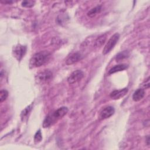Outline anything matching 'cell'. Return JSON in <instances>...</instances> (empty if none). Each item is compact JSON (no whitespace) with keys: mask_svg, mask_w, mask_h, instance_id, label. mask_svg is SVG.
<instances>
[{"mask_svg":"<svg viewBox=\"0 0 150 150\" xmlns=\"http://www.w3.org/2000/svg\"><path fill=\"white\" fill-rule=\"evenodd\" d=\"M69 109L66 107H61L53 111L52 113L49 114L45 118L43 122V128H48L54 124L57 120L64 117L67 112Z\"/></svg>","mask_w":150,"mask_h":150,"instance_id":"1","label":"cell"},{"mask_svg":"<svg viewBox=\"0 0 150 150\" xmlns=\"http://www.w3.org/2000/svg\"><path fill=\"white\" fill-rule=\"evenodd\" d=\"M50 54L47 51L37 52L33 55L30 60V66L32 67H38L45 64L49 59Z\"/></svg>","mask_w":150,"mask_h":150,"instance_id":"2","label":"cell"},{"mask_svg":"<svg viewBox=\"0 0 150 150\" xmlns=\"http://www.w3.org/2000/svg\"><path fill=\"white\" fill-rule=\"evenodd\" d=\"M120 38V35L118 33H114L109 39L108 42L106 43L103 50V54H106L108 53L115 46Z\"/></svg>","mask_w":150,"mask_h":150,"instance_id":"3","label":"cell"},{"mask_svg":"<svg viewBox=\"0 0 150 150\" xmlns=\"http://www.w3.org/2000/svg\"><path fill=\"white\" fill-rule=\"evenodd\" d=\"M84 77V73L81 70H76L71 73L67 78V82L70 84H73L79 81Z\"/></svg>","mask_w":150,"mask_h":150,"instance_id":"4","label":"cell"},{"mask_svg":"<svg viewBox=\"0 0 150 150\" xmlns=\"http://www.w3.org/2000/svg\"><path fill=\"white\" fill-rule=\"evenodd\" d=\"M26 52V47L25 46L19 45L16 46L14 49L13 53L15 57L18 59V60L20 61L22 57L24 56Z\"/></svg>","mask_w":150,"mask_h":150,"instance_id":"5","label":"cell"},{"mask_svg":"<svg viewBox=\"0 0 150 150\" xmlns=\"http://www.w3.org/2000/svg\"><path fill=\"white\" fill-rule=\"evenodd\" d=\"M115 112V110L112 106H107L103 108L100 112V118L101 120L107 119L111 117Z\"/></svg>","mask_w":150,"mask_h":150,"instance_id":"6","label":"cell"},{"mask_svg":"<svg viewBox=\"0 0 150 150\" xmlns=\"http://www.w3.org/2000/svg\"><path fill=\"white\" fill-rule=\"evenodd\" d=\"M83 58V56L81 53L79 52H76L71 54L66 60V64L67 65L73 64L80 60H81Z\"/></svg>","mask_w":150,"mask_h":150,"instance_id":"7","label":"cell"},{"mask_svg":"<svg viewBox=\"0 0 150 150\" xmlns=\"http://www.w3.org/2000/svg\"><path fill=\"white\" fill-rule=\"evenodd\" d=\"M128 92L127 88H124L121 90H115L110 93V97L113 100H118L123 97Z\"/></svg>","mask_w":150,"mask_h":150,"instance_id":"8","label":"cell"},{"mask_svg":"<svg viewBox=\"0 0 150 150\" xmlns=\"http://www.w3.org/2000/svg\"><path fill=\"white\" fill-rule=\"evenodd\" d=\"M52 77V73L49 70H45L38 74V78L42 81H47Z\"/></svg>","mask_w":150,"mask_h":150,"instance_id":"9","label":"cell"},{"mask_svg":"<svg viewBox=\"0 0 150 150\" xmlns=\"http://www.w3.org/2000/svg\"><path fill=\"white\" fill-rule=\"evenodd\" d=\"M145 91L142 88H138L135 91L132 95V100L134 101H140L145 96Z\"/></svg>","mask_w":150,"mask_h":150,"instance_id":"10","label":"cell"},{"mask_svg":"<svg viewBox=\"0 0 150 150\" xmlns=\"http://www.w3.org/2000/svg\"><path fill=\"white\" fill-rule=\"evenodd\" d=\"M127 67H128V65L125 64H120L115 65L110 69V70L108 71V74H114L115 73L118 72V71L124 70Z\"/></svg>","mask_w":150,"mask_h":150,"instance_id":"11","label":"cell"},{"mask_svg":"<svg viewBox=\"0 0 150 150\" xmlns=\"http://www.w3.org/2000/svg\"><path fill=\"white\" fill-rule=\"evenodd\" d=\"M106 39H107V34H103L100 35L96 40L94 43V46L97 47H101L105 42Z\"/></svg>","mask_w":150,"mask_h":150,"instance_id":"12","label":"cell"},{"mask_svg":"<svg viewBox=\"0 0 150 150\" xmlns=\"http://www.w3.org/2000/svg\"><path fill=\"white\" fill-rule=\"evenodd\" d=\"M101 6L100 5H98L93 8H92L91 9H90L88 12H87V16L90 17V18H93L94 16H95L97 13H100L101 11Z\"/></svg>","mask_w":150,"mask_h":150,"instance_id":"13","label":"cell"},{"mask_svg":"<svg viewBox=\"0 0 150 150\" xmlns=\"http://www.w3.org/2000/svg\"><path fill=\"white\" fill-rule=\"evenodd\" d=\"M128 56H129L128 52L127 50H124V51H122V52L119 53L118 54H117V55L115 57V60L117 62H119L124 59L128 57Z\"/></svg>","mask_w":150,"mask_h":150,"instance_id":"14","label":"cell"},{"mask_svg":"<svg viewBox=\"0 0 150 150\" xmlns=\"http://www.w3.org/2000/svg\"><path fill=\"white\" fill-rule=\"evenodd\" d=\"M32 109V105H30L29 106H28L26 108H25L22 111V113H21V118H22V120H24V118L25 117H27V115H28L29 112Z\"/></svg>","mask_w":150,"mask_h":150,"instance_id":"15","label":"cell"},{"mask_svg":"<svg viewBox=\"0 0 150 150\" xmlns=\"http://www.w3.org/2000/svg\"><path fill=\"white\" fill-rule=\"evenodd\" d=\"M35 3V1H30V0H27V1H22L21 5L23 7L25 8H32V6H34Z\"/></svg>","mask_w":150,"mask_h":150,"instance_id":"16","label":"cell"},{"mask_svg":"<svg viewBox=\"0 0 150 150\" xmlns=\"http://www.w3.org/2000/svg\"><path fill=\"white\" fill-rule=\"evenodd\" d=\"M8 96V92L6 90H1L0 91V102L4 101Z\"/></svg>","mask_w":150,"mask_h":150,"instance_id":"17","label":"cell"},{"mask_svg":"<svg viewBox=\"0 0 150 150\" xmlns=\"http://www.w3.org/2000/svg\"><path fill=\"white\" fill-rule=\"evenodd\" d=\"M42 139V135L40 131V129H39L37 131L36 134L34 136V141L35 143H39L40 142Z\"/></svg>","mask_w":150,"mask_h":150,"instance_id":"18","label":"cell"},{"mask_svg":"<svg viewBox=\"0 0 150 150\" xmlns=\"http://www.w3.org/2000/svg\"><path fill=\"white\" fill-rule=\"evenodd\" d=\"M144 87L145 88H148L149 87V77H148L145 80V85H144Z\"/></svg>","mask_w":150,"mask_h":150,"instance_id":"19","label":"cell"},{"mask_svg":"<svg viewBox=\"0 0 150 150\" xmlns=\"http://www.w3.org/2000/svg\"><path fill=\"white\" fill-rule=\"evenodd\" d=\"M146 144L148 145H149V135H147L146 137Z\"/></svg>","mask_w":150,"mask_h":150,"instance_id":"20","label":"cell"},{"mask_svg":"<svg viewBox=\"0 0 150 150\" xmlns=\"http://www.w3.org/2000/svg\"><path fill=\"white\" fill-rule=\"evenodd\" d=\"M1 2L4 3V4H6V3H8V4H11V3H12L13 2H12V1H4V2L1 1Z\"/></svg>","mask_w":150,"mask_h":150,"instance_id":"21","label":"cell"}]
</instances>
